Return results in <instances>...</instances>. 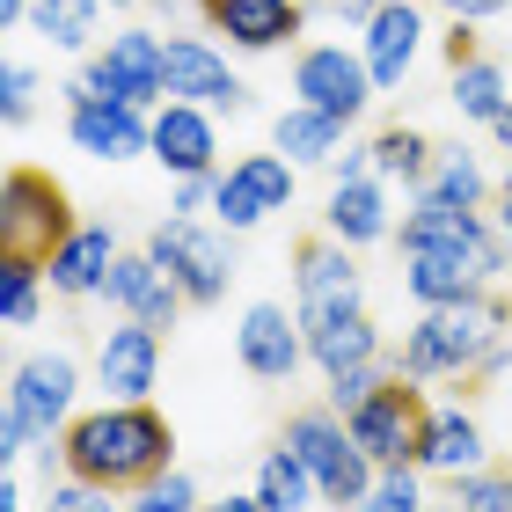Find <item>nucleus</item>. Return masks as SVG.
Here are the masks:
<instances>
[{
  "label": "nucleus",
  "mask_w": 512,
  "mask_h": 512,
  "mask_svg": "<svg viewBox=\"0 0 512 512\" xmlns=\"http://www.w3.org/2000/svg\"><path fill=\"white\" fill-rule=\"evenodd\" d=\"M59 454H66V476L132 498L139 483L176 469V432L154 403H103V410H81L59 432Z\"/></svg>",
  "instance_id": "1"
},
{
  "label": "nucleus",
  "mask_w": 512,
  "mask_h": 512,
  "mask_svg": "<svg viewBox=\"0 0 512 512\" xmlns=\"http://www.w3.org/2000/svg\"><path fill=\"white\" fill-rule=\"evenodd\" d=\"M505 322H512V308L498 293L454 300V308H425L410 322V337L388 352V374H403V381H469L476 359L505 337Z\"/></svg>",
  "instance_id": "2"
},
{
  "label": "nucleus",
  "mask_w": 512,
  "mask_h": 512,
  "mask_svg": "<svg viewBox=\"0 0 512 512\" xmlns=\"http://www.w3.org/2000/svg\"><path fill=\"white\" fill-rule=\"evenodd\" d=\"M74 88H81V96H103V103L161 110V103H169V37H161V30H118V37H103L96 52L81 59Z\"/></svg>",
  "instance_id": "3"
},
{
  "label": "nucleus",
  "mask_w": 512,
  "mask_h": 512,
  "mask_svg": "<svg viewBox=\"0 0 512 512\" xmlns=\"http://www.w3.org/2000/svg\"><path fill=\"white\" fill-rule=\"evenodd\" d=\"M286 447L315 469L322 483V505H337V512H352L366 491H374V461H366V447L352 439V425H344V410H293L286 417Z\"/></svg>",
  "instance_id": "4"
},
{
  "label": "nucleus",
  "mask_w": 512,
  "mask_h": 512,
  "mask_svg": "<svg viewBox=\"0 0 512 512\" xmlns=\"http://www.w3.org/2000/svg\"><path fill=\"white\" fill-rule=\"evenodd\" d=\"M74 205L44 169H8L0 176V256H52L66 235H74Z\"/></svg>",
  "instance_id": "5"
},
{
  "label": "nucleus",
  "mask_w": 512,
  "mask_h": 512,
  "mask_svg": "<svg viewBox=\"0 0 512 512\" xmlns=\"http://www.w3.org/2000/svg\"><path fill=\"white\" fill-rule=\"evenodd\" d=\"M147 256L183 286L191 308H213L235 278V235L227 227H205V220H161L147 235Z\"/></svg>",
  "instance_id": "6"
},
{
  "label": "nucleus",
  "mask_w": 512,
  "mask_h": 512,
  "mask_svg": "<svg viewBox=\"0 0 512 512\" xmlns=\"http://www.w3.org/2000/svg\"><path fill=\"white\" fill-rule=\"evenodd\" d=\"M425 410H432V403H425V388L403 381V374H388L352 417H344V425H352V439L366 447V461H374V469H395V461H417Z\"/></svg>",
  "instance_id": "7"
},
{
  "label": "nucleus",
  "mask_w": 512,
  "mask_h": 512,
  "mask_svg": "<svg viewBox=\"0 0 512 512\" xmlns=\"http://www.w3.org/2000/svg\"><path fill=\"white\" fill-rule=\"evenodd\" d=\"M293 96L315 103V110H330V118H344V125H359L366 103H374L381 88H374V74H366V52H344V44H308V52L293 59Z\"/></svg>",
  "instance_id": "8"
},
{
  "label": "nucleus",
  "mask_w": 512,
  "mask_h": 512,
  "mask_svg": "<svg viewBox=\"0 0 512 512\" xmlns=\"http://www.w3.org/2000/svg\"><path fill=\"white\" fill-rule=\"evenodd\" d=\"M66 139H74L88 161H132V154L154 147V110H139V103H103V96L66 88Z\"/></svg>",
  "instance_id": "9"
},
{
  "label": "nucleus",
  "mask_w": 512,
  "mask_h": 512,
  "mask_svg": "<svg viewBox=\"0 0 512 512\" xmlns=\"http://www.w3.org/2000/svg\"><path fill=\"white\" fill-rule=\"evenodd\" d=\"M74 395H81V366L66 352H30V359H15V374H8V403L30 417L44 439H59L81 417Z\"/></svg>",
  "instance_id": "10"
},
{
  "label": "nucleus",
  "mask_w": 512,
  "mask_h": 512,
  "mask_svg": "<svg viewBox=\"0 0 512 512\" xmlns=\"http://www.w3.org/2000/svg\"><path fill=\"white\" fill-rule=\"evenodd\" d=\"M96 381H103V403H147L154 381H161V330H147L139 315H125L118 330H103Z\"/></svg>",
  "instance_id": "11"
},
{
  "label": "nucleus",
  "mask_w": 512,
  "mask_h": 512,
  "mask_svg": "<svg viewBox=\"0 0 512 512\" xmlns=\"http://www.w3.org/2000/svg\"><path fill=\"white\" fill-rule=\"evenodd\" d=\"M300 330H308V359L322 374H344V366H374L381 352V330L366 315V300H337V308H300Z\"/></svg>",
  "instance_id": "12"
},
{
  "label": "nucleus",
  "mask_w": 512,
  "mask_h": 512,
  "mask_svg": "<svg viewBox=\"0 0 512 512\" xmlns=\"http://www.w3.org/2000/svg\"><path fill=\"white\" fill-rule=\"evenodd\" d=\"M169 96L183 103H205V110H249V81L227 66L220 44H205V37H169Z\"/></svg>",
  "instance_id": "13"
},
{
  "label": "nucleus",
  "mask_w": 512,
  "mask_h": 512,
  "mask_svg": "<svg viewBox=\"0 0 512 512\" xmlns=\"http://www.w3.org/2000/svg\"><path fill=\"white\" fill-rule=\"evenodd\" d=\"M169 176H220V132H213V110L205 103H183L169 96L154 110V147H147Z\"/></svg>",
  "instance_id": "14"
},
{
  "label": "nucleus",
  "mask_w": 512,
  "mask_h": 512,
  "mask_svg": "<svg viewBox=\"0 0 512 512\" xmlns=\"http://www.w3.org/2000/svg\"><path fill=\"white\" fill-rule=\"evenodd\" d=\"M235 352L256 381H293L300 374V359H308V330H300V308L286 315L278 300H256V308L242 315V330H235Z\"/></svg>",
  "instance_id": "15"
},
{
  "label": "nucleus",
  "mask_w": 512,
  "mask_h": 512,
  "mask_svg": "<svg viewBox=\"0 0 512 512\" xmlns=\"http://www.w3.org/2000/svg\"><path fill=\"white\" fill-rule=\"evenodd\" d=\"M118 235H110V220H81L74 235H66L52 256H44V278H52L59 300H96L110 286V271H118Z\"/></svg>",
  "instance_id": "16"
},
{
  "label": "nucleus",
  "mask_w": 512,
  "mask_h": 512,
  "mask_svg": "<svg viewBox=\"0 0 512 512\" xmlns=\"http://www.w3.org/2000/svg\"><path fill=\"white\" fill-rule=\"evenodd\" d=\"M198 15L235 52H278L300 37V0H198Z\"/></svg>",
  "instance_id": "17"
},
{
  "label": "nucleus",
  "mask_w": 512,
  "mask_h": 512,
  "mask_svg": "<svg viewBox=\"0 0 512 512\" xmlns=\"http://www.w3.org/2000/svg\"><path fill=\"white\" fill-rule=\"evenodd\" d=\"M366 44V74H374V88L388 96V88H403L410 81V66H417V52H425V15H417V0H381V15L359 30Z\"/></svg>",
  "instance_id": "18"
},
{
  "label": "nucleus",
  "mask_w": 512,
  "mask_h": 512,
  "mask_svg": "<svg viewBox=\"0 0 512 512\" xmlns=\"http://www.w3.org/2000/svg\"><path fill=\"white\" fill-rule=\"evenodd\" d=\"M103 300L118 315H139L147 322V330H176V315L191 308V300H183V286L169 271L154 264L147 249H132V256H118V271H110V286H103Z\"/></svg>",
  "instance_id": "19"
},
{
  "label": "nucleus",
  "mask_w": 512,
  "mask_h": 512,
  "mask_svg": "<svg viewBox=\"0 0 512 512\" xmlns=\"http://www.w3.org/2000/svg\"><path fill=\"white\" fill-rule=\"evenodd\" d=\"M505 235L483 213H469V205H447V198H425L417 191V205L403 213V256L417 249H498Z\"/></svg>",
  "instance_id": "20"
},
{
  "label": "nucleus",
  "mask_w": 512,
  "mask_h": 512,
  "mask_svg": "<svg viewBox=\"0 0 512 512\" xmlns=\"http://www.w3.org/2000/svg\"><path fill=\"white\" fill-rule=\"evenodd\" d=\"M293 293H300V308L359 300V256H352V242H337L330 227H322L315 242H300V256H293Z\"/></svg>",
  "instance_id": "21"
},
{
  "label": "nucleus",
  "mask_w": 512,
  "mask_h": 512,
  "mask_svg": "<svg viewBox=\"0 0 512 512\" xmlns=\"http://www.w3.org/2000/svg\"><path fill=\"white\" fill-rule=\"evenodd\" d=\"M483 425L461 403H447V410H425V432H417V469L425 476H469V469H483Z\"/></svg>",
  "instance_id": "22"
},
{
  "label": "nucleus",
  "mask_w": 512,
  "mask_h": 512,
  "mask_svg": "<svg viewBox=\"0 0 512 512\" xmlns=\"http://www.w3.org/2000/svg\"><path fill=\"white\" fill-rule=\"evenodd\" d=\"M322 227H330L337 242H388L395 220H388V183L381 176H352V183H330V205H322Z\"/></svg>",
  "instance_id": "23"
},
{
  "label": "nucleus",
  "mask_w": 512,
  "mask_h": 512,
  "mask_svg": "<svg viewBox=\"0 0 512 512\" xmlns=\"http://www.w3.org/2000/svg\"><path fill=\"white\" fill-rule=\"evenodd\" d=\"M344 118H330V110H315V103H293V110H278V125H271V147L293 161V169H330V161L344 154Z\"/></svg>",
  "instance_id": "24"
},
{
  "label": "nucleus",
  "mask_w": 512,
  "mask_h": 512,
  "mask_svg": "<svg viewBox=\"0 0 512 512\" xmlns=\"http://www.w3.org/2000/svg\"><path fill=\"white\" fill-rule=\"evenodd\" d=\"M447 103L461 110L469 125H498L505 110H512V81H505V66L498 59H469V66H447Z\"/></svg>",
  "instance_id": "25"
},
{
  "label": "nucleus",
  "mask_w": 512,
  "mask_h": 512,
  "mask_svg": "<svg viewBox=\"0 0 512 512\" xmlns=\"http://www.w3.org/2000/svg\"><path fill=\"white\" fill-rule=\"evenodd\" d=\"M256 498H264V512H308V505H322V483H315L308 461L278 439V447L256 461Z\"/></svg>",
  "instance_id": "26"
},
{
  "label": "nucleus",
  "mask_w": 512,
  "mask_h": 512,
  "mask_svg": "<svg viewBox=\"0 0 512 512\" xmlns=\"http://www.w3.org/2000/svg\"><path fill=\"white\" fill-rule=\"evenodd\" d=\"M425 198H447V205H469V213H483V205L498 198V183L483 176V161L469 154V147H439L432 154V176L417 183Z\"/></svg>",
  "instance_id": "27"
},
{
  "label": "nucleus",
  "mask_w": 512,
  "mask_h": 512,
  "mask_svg": "<svg viewBox=\"0 0 512 512\" xmlns=\"http://www.w3.org/2000/svg\"><path fill=\"white\" fill-rule=\"evenodd\" d=\"M30 30L37 37H52L59 52H96V37H103V0H37L30 8Z\"/></svg>",
  "instance_id": "28"
},
{
  "label": "nucleus",
  "mask_w": 512,
  "mask_h": 512,
  "mask_svg": "<svg viewBox=\"0 0 512 512\" xmlns=\"http://www.w3.org/2000/svg\"><path fill=\"white\" fill-rule=\"evenodd\" d=\"M432 154H439V147H432L417 125H388V132H374V169H381L388 183H410V191H417V183L432 176Z\"/></svg>",
  "instance_id": "29"
},
{
  "label": "nucleus",
  "mask_w": 512,
  "mask_h": 512,
  "mask_svg": "<svg viewBox=\"0 0 512 512\" xmlns=\"http://www.w3.org/2000/svg\"><path fill=\"white\" fill-rule=\"evenodd\" d=\"M44 286H52V278H44L37 256H0V322H8V330H30L37 308H44Z\"/></svg>",
  "instance_id": "30"
},
{
  "label": "nucleus",
  "mask_w": 512,
  "mask_h": 512,
  "mask_svg": "<svg viewBox=\"0 0 512 512\" xmlns=\"http://www.w3.org/2000/svg\"><path fill=\"white\" fill-rule=\"evenodd\" d=\"M352 512H425V469H417V461L374 469V491H366Z\"/></svg>",
  "instance_id": "31"
},
{
  "label": "nucleus",
  "mask_w": 512,
  "mask_h": 512,
  "mask_svg": "<svg viewBox=\"0 0 512 512\" xmlns=\"http://www.w3.org/2000/svg\"><path fill=\"white\" fill-rule=\"evenodd\" d=\"M235 176H242L249 191L271 205V213H286L293 191H300V169H293V161L278 154V147H271V154H242V161H235Z\"/></svg>",
  "instance_id": "32"
},
{
  "label": "nucleus",
  "mask_w": 512,
  "mask_h": 512,
  "mask_svg": "<svg viewBox=\"0 0 512 512\" xmlns=\"http://www.w3.org/2000/svg\"><path fill=\"white\" fill-rule=\"evenodd\" d=\"M213 220L227 227V235H249L256 220H271V205L256 198V191H249V183H242L235 169H227V176H220V191H213Z\"/></svg>",
  "instance_id": "33"
},
{
  "label": "nucleus",
  "mask_w": 512,
  "mask_h": 512,
  "mask_svg": "<svg viewBox=\"0 0 512 512\" xmlns=\"http://www.w3.org/2000/svg\"><path fill=\"white\" fill-rule=\"evenodd\" d=\"M198 505H205V498H198L191 476H183V469H161L154 483H139V491H132L125 512H198Z\"/></svg>",
  "instance_id": "34"
},
{
  "label": "nucleus",
  "mask_w": 512,
  "mask_h": 512,
  "mask_svg": "<svg viewBox=\"0 0 512 512\" xmlns=\"http://www.w3.org/2000/svg\"><path fill=\"white\" fill-rule=\"evenodd\" d=\"M454 505H469V512H512V469H469V476H454Z\"/></svg>",
  "instance_id": "35"
},
{
  "label": "nucleus",
  "mask_w": 512,
  "mask_h": 512,
  "mask_svg": "<svg viewBox=\"0 0 512 512\" xmlns=\"http://www.w3.org/2000/svg\"><path fill=\"white\" fill-rule=\"evenodd\" d=\"M30 110H37V74L22 59H8L0 66V118H8V132L30 125Z\"/></svg>",
  "instance_id": "36"
},
{
  "label": "nucleus",
  "mask_w": 512,
  "mask_h": 512,
  "mask_svg": "<svg viewBox=\"0 0 512 512\" xmlns=\"http://www.w3.org/2000/svg\"><path fill=\"white\" fill-rule=\"evenodd\" d=\"M381 381H388V359H374V366H344V374H330V410L352 417V410H359Z\"/></svg>",
  "instance_id": "37"
},
{
  "label": "nucleus",
  "mask_w": 512,
  "mask_h": 512,
  "mask_svg": "<svg viewBox=\"0 0 512 512\" xmlns=\"http://www.w3.org/2000/svg\"><path fill=\"white\" fill-rule=\"evenodd\" d=\"M30 447H44V432H37L30 417H22V410L8 403V410H0V461H8V469H15V461L30 454Z\"/></svg>",
  "instance_id": "38"
},
{
  "label": "nucleus",
  "mask_w": 512,
  "mask_h": 512,
  "mask_svg": "<svg viewBox=\"0 0 512 512\" xmlns=\"http://www.w3.org/2000/svg\"><path fill=\"white\" fill-rule=\"evenodd\" d=\"M118 491H96V483H81V476H66L59 491H52V512H125V505H110Z\"/></svg>",
  "instance_id": "39"
},
{
  "label": "nucleus",
  "mask_w": 512,
  "mask_h": 512,
  "mask_svg": "<svg viewBox=\"0 0 512 512\" xmlns=\"http://www.w3.org/2000/svg\"><path fill=\"white\" fill-rule=\"evenodd\" d=\"M213 191H220V176H176V205H169V213L176 220H198L205 205H213Z\"/></svg>",
  "instance_id": "40"
},
{
  "label": "nucleus",
  "mask_w": 512,
  "mask_h": 512,
  "mask_svg": "<svg viewBox=\"0 0 512 512\" xmlns=\"http://www.w3.org/2000/svg\"><path fill=\"white\" fill-rule=\"evenodd\" d=\"M352 176H381V169H374V139H366V147L344 139V154L330 161V183H352Z\"/></svg>",
  "instance_id": "41"
},
{
  "label": "nucleus",
  "mask_w": 512,
  "mask_h": 512,
  "mask_svg": "<svg viewBox=\"0 0 512 512\" xmlns=\"http://www.w3.org/2000/svg\"><path fill=\"white\" fill-rule=\"evenodd\" d=\"M476 30L483 22H447V37H439V52H447V66H469L483 44H476Z\"/></svg>",
  "instance_id": "42"
},
{
  "label": "nucleus",
  "mask_w": 512,
  "mask_h": 512,
  "mask_svg": "<svg viewBox=\"0 0 512 512\" xmlns=\"http://www.w3.org/2000/svg\"><path fill=\"white\" fill-rule=\"evenodd\" d=\"M447 8V22H491V15H505L512 0H439Z\"/></svg>",
  "instance_id": "43"
},
{
  "label": "nucleus",
  "mask_w": 512,
  "mask_h": 512,
  "mask_svg": "<svg viewBox=\"0 0 512 512\" xmlns=\"http://www.w3.org/2000/svg\"><path fill=\"white\" fill-rule=\"evenodd\" d=\"M337 15H344V22H359V30H366V22L381 15V0H337Z\"/></svg>",
  "instance_id": "44"
},
{
  "label": "nucleus",
  "mask_w": 512,
  "mask_h": 512,
  "mask_svg": "<svg viewBox=\"0 0 512 512\" xmlns=\"http://www.w3.org/2000/svg\"><path fill=\"white\" fill-rule=\"evenodd\" d=\"M30 8H37V0H0V30H22V22H30Z\"/></svg>",
  "instance_id": "45"
},
{
  "label": "nucleus",
  "mask_w": 512,
  "mask_h": 512,
  "mask_svg": "<svg viewBox=\"0 0 512 512\" xmlns=\"http://www.w3.org/2000/svg\"><path fill=\"white\" fill-rule=\"evenodd\" d=\"M491 227L512 242V183H498V213H491Z\"/></svg>",
  "instance_id": "46"
},
{
  "label": "nucleus",
  "mask_w": 512,
  "mask_h": 512,
  "mask_svg": "<svg viewBox=\"0 0 512 512\" xmlns=\"http://www.w3.org/2000/svg\"><path fill=\"white\" fill-rule=\"evenodd\" d=\"M198 512H264V498H256V491L249 498H213V505H198Z\"/></svg>",
  "instance_id": "47"
},
{
  "label": "nucleus",
  "mask_w": 512,
  "mask_h": 512,
  "mask_svg": "<svg viewBox=\"0 0 512 512\" xmlns=\"http://www.w3.org/2000/svg\"><path fill=\"white\" fill-rule=\"evenodd\" d=\"M0 512H22V483H15V476L0 483Z\"/></svg>",
  "instance_id": "48"
},
{
  "label": "nucleus",
  "mask_w": 512,
  "mask_h": 512,
  "mask_svg": "<svg viewBox=\"0 0 512 512\" xmlns=\"http://www.w3.org/2000/svg\"><path fill=\"white\" fill-rule=\"evenodd\" d=\"M491 139H498V147H505V154H512V110H505V118H498V125H491Z\"/></svg>",
  "instance_id": "49"
},
{
  "label": "nucleus",
  "mask_w": 512,
  "mask_h": 512,
  "mask_svg": "<svg viewBox=\"0 0 512 512\" xmlns=\"http://www.w3.org/2000/svg\"><path fill=\"white\" fill-rule=\"evenodd\" d=\"M147 15H161V22H176V0H139Z\"/></svg>",
  "instance_id": "50"
},
{
  "label": "nucleus",
  "mask_w": 512,
  "mask_h": 512,
  "mask_svg": "<svg viewBox=\"0 0 512 512\" xmlns=\"http://www.w3.org/2000/svg\"><path fill=\"white\" fill-rule=\"evenodd\" d=\"M425 512H469V505H454V498H447V505H425Z\"/></svg>",
  "instance_id": "51"
},
{
  "label": "nucleus",
  "mask_w": 512,
  "mask_h": 512,
  "mask_svg": "<svg viewBox=\"0 0 512 512\" xmlns=\"http://www.w3.org/2000/svg\"><path fill=\"white\" fill-rule=\"evenodd\" d=\"M103 8H139V0H103Z\"/></svg>",
  "instance_id": "52"
},
{
  "label": "nucleus",
  "mask_w": 512,
  "mask_h": 512,
  "mask_svg": "<svg viewBox=\"0 0 512 512\" xmlns=\"http://www.w3.org/2000/svg\"><path fill=\"white\" fill-rule=\"evenodd\" d=\"M505 183H512V169H505Z\"/></svg>",
  "instance_id": "53"
}]
</instances>
